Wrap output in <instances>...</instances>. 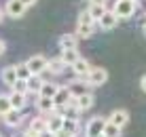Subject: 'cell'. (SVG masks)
Instances as JSON below:
<instances>
[{
	"label": "cell",
	"mask_w": 146,
	"mask_h": 137,
	"mask_svg": "<svg viewBox=\"0 0 146 137\" xmlns=\"http://www.w3.org/2000/svg\"><path fill=\"white\" fill-rule=\"evenodd\" d=\"M78 23H98V21H95L91 15H89V11H85V13L78 15Z\"/></svg>",
	"instance_id": "30"
},
{
	"label": "cell",
	"mask_w": 146,
	"mask_h": 137,
	"mask_svg": "<svg viewBox=\"0 0 146 137\" xmlns=\"http://www.w3.org/2000/svg\"><path fill=\"white\" fill-rule=\"evenodd\" d=\"M85 80H87L89 87H102L108 80V72L104 68H91V72L85 76Z\"/></svg>",
	"instance_id": "3"
},
{
	"label": "cell",
	"mask_w": 146,
	"mask_h": 137,
	"mask_svg": "<svg viewBox=\"0 0 146 137\" xmlns=\"http://www.w3.org/2000/svg\"><path fill=\"white\" fill-rule=\"evenodd\" d=\"M4 51H7V42H4V40H0V55H2Z\"/></svg>",
	"instance_id": "34"
},
{
	"label": "cell",
	"mask_w": 146,
	"mask_h": 137,
	"mask_svg": "<svg viewBox=\"0 0 146 137\" xmlns=\"http://www.w3.org/2000/svg\"><path fill=\"white\" fill-rule=\"evenodd\" d=\"M26 63H28V68L32 70V74H42L44 70H47L49 59L44 57V55H34V57H30Z\"/></svg>",
	"instance_id": "4"
},
{
	"label": "cell",
	"mask_w": 146,
	"mask_h": 137,
	"mask_svg": "<svg viewBox=\"0 0 146 137\" xmlns=\"http://www.w3.org/2000/svg\"><path fill=\"white\" fill-rule=\"evenodd\" d=\"M13 91H17V93H30V89H28V80H21V78H17L15 80V84H13Z\"/></svg>",
	"instance_id": "29"
},
{
	"label": "cell",
	"mask_w": 146,
	"mask_h": 137,
	"mask_svg": "<svg viewBox=\"0 0 146 137\" xmlns=\"http://www.w3.org/2000/svg\"><path fill=\"white\" fill-rule=\"evenodd\" d=\"M140 87H142V91L146 93V76H142V80H140Z\"/></svg>",
	"instance_id": "33"
},
{
	"label": "cell",
	"mask_w": 146,
	"mask_h": 137,
	"mask_svg": "<svg viewBox=\"0 0 146 137\" xmlns=\"http://www.w3.org/2000/svg\"><path fill=\"white\" fill-rule=\"evenodd\" d=\"M53 101H55V105H57V108H64V105H68L70 101H72L70 89H68V87H59V91H57V95L53 97Z\"/></svg>",
	"instance_id": "12"
},
{
	"label": "cell",
	"mask_w": 146,
	"mask_h": 137,
	"mask_svg": "<svg viewBox=\"0 0 146 137\" xmlns=\"http://www.w3.org/2000/svg\"><path fill=\"white\" fill-rule=\"evenodd\" d=\"M142 32H144V36H146V21H144V25H142Z\"/></svg>",
	"instance_id": "38"
},
{
	"label": "cell",
	"mask_w": 146,
	"mask_h": 137,
	"mask_svg": "<svg viewBox=\"0 0 146 137\" xmlns=\"http://www.w3.org/2000/svg\"><path fill=\"white\" fill-rule=\"evenodd\" d=\"M23 137H40V133H34L32 129H28V131H26V135H23Z\"/></svg>",
	"instance_id": "31"
},
{
	"label": "cell",
	"mask_w": 146,
	"mask_h": 137,
	"mask_svg": "<svg viewBox=\"0 0 146 137\" xmlns=\"http://www.w3.org/2000/svg\"><path fill=\"white\" fill-rule=\"evenodd\" d=\"M104 13H106V4H91V7H89V15H91L95 21H98Z\"/></svg>",
	"instance_id": "25"
},
{
	"label": "cell",
	"mask_w": 146,
	"mask_h": 137,
	"mask_svg": "<svg viewBox=\"0 0 146 137\" xmlns=\"http://www.w3.org/2000/svg\"><path fill=\"white\" fill-rule=\"evenodd\" d=\"M15 80H17V70H15V65H9V68L2 70V82L9 84V87H13Z\"/></svg>",
	"instance_id": "19"
},
{
	"label": "cell",
	"mask_w": 146,
	"mask_h": 137,
	"mask_svg": "<svg viewBox=\"0 0 146 137\" xmlns=\"http://www.w3.org/2000/svg\"><path fill=\"white\" fill-rule=\"evenodd\" d=\"M76 47H78L76 34H64V36H59V49L62 51H70V49H76Z\"/></svg>",
	"instance_id": "10"
},
{
	"label": "cell",
	"mask_w": 146,
	"mask_h": 137,
	"mask_svg": "<svg viewBox=\"0 0 146 137\" xmlns=\"http://www.w3.org/2000/svg\"><path fill=\"white\" fill-rule=\"evenodd\" d=\"M108 120L112 124H117L119 129H123V126L127 124V120H129V112L127 110H112V114L108 116Z\"/></svg>",
	"instance_id": "7"
},
{
	"label": "cell",
	"mask_w": 146,
	"mask_h": 137,
	"mask_svg": "<svg viewBox=\"0 0 146 137\" xmlns=\"http://www.w3.org/2000/svg\"><path fill=\"white\" fill-rule=\"evenodd\" d=\"M55 137H74V135L66 133V131H59V133H55Z\"/></svg>",
	"instance_id": "32"
},
{
	"label": "cell",
	"mask_w": 146,
	"mask_h": 137,
	"mask_svg": "<svg viewBox=\"0 0 146 137\" xmlns=\"http://www.w3.org/2000/svg\"><path fill=\"white\" fill-rule=\"evenodd\" d=\"M104 135H106V137H121V129L108 120V123H106V129H104Z\"/></svg>",
	"instance_id": "27"
},
{
	"label": "cell",
	"mask_w": 146,
	"mask_h": 137,
	"mask_svg": "<svg viewBox=\"0 0 146 137\" xmlns=\"http://www.w3.org/2000/svg\"><path fill=\"white\" fill-rule=\"evenodd\" d=\"M106 123H108V118H104V116H95V118H91V120L87 123L85 135H87V137H100V135H104Z\"/></svg>",
	"instance_id": "2"
},
{
	"label": "cell",
	"mask_w": 146,
	"mask_h": 137,
	"mask_svg": "<svg viewBox=\"0 0 146 137\" xmlns=\"http://www.w3.org/2000/svg\"><path fill=\"white\" fill-rule=\"evenodd\" d=\"M47 70L51 74H62L64 70H66V63H64V59L62 57H55V59H49V63H47ZM44 70V72H47Z\"/></svg>",
	"instance_id": "16"
},
{
	"label": "cell",
	"mask_w": 146,
	"mask_h": 137,
	"mask_svg": "<svg viewBox=\"0 0 146 137\" xmlns=\"http://www.w3.org/2000/svg\"><path fill=\"white\" fill-rule=\"evenodd\" d=\"M59 57L64 59V63H66V65H72V63L80 57V55H78L76 49H70V51H62V55H59Z\"/></svg>",
	"instance_id": "23"
},
{
	"label": "cell",
	"mask_w": 146,
	"mask_h": 137,
	"mask_svg": "<svg viewBox=\"0 0 146 137\" xmlns=\"http://www.w3.org/2000/svg\"><path fill=\"white\" fill-rule=\"evenodd\" d=\"M89 84H87V80H72V82L68 84V89H70V95H72L74 99L80 97V95H85V93H89Z\"/></svg>",
	"instance_id": "9"
},
{
	"label": "cell",
	"mask_w": 146,
	"mask_h": 137,
	"mask_svg": "<svg viewBox=\"0 0 146 137\" xmlns=\"http://www.w3.org/2000/svg\"><path fill=\"white\" fill-rule=\"evenodd\" d=\"M36 108L40 110V112H55V110H57V105H55V101L51 99V97H40L38 99V103H36Z\"/></svg>",
	"instance_id": "17"
},
{
	"label": "cell",
	"mask_w": 146,
	"mask_h": 137,
	"mask_svg": "<svg viewBox=\"0 0 146 137\" xmlns=\"http://www.w3.org/2000/svg\"><path fill=\"white\" fill-rule=\"evenodd\" d=\"M2 17H4V13H2V9H0V23H2Z\"/></svg>",
	"instance_id": "39"
},
{
	"label": "cell",
	"mask_w": 146,
	"mask_h": 137,
	"mask_svg": "<svg viewBox=\"0 0 146 137\" xmlns=\"http://www.w3.org/2000/svg\"><path fill=\"white\" fill-rule=\"evenodd\" d=\"M135 2H138V4H140V2H146V0H135Z\"/></svg>",
	"instance_id": "40"
},
{
	"label": "cell",
	"mask_w": 146,
	"mask_h": 137,
	"mask_svg": "<svg viewBox=\"0 0 146 137\" xmlns=\"http://www.w3.org/2000/svg\"><path fill=\"white\" fill-rule=\"evenodd\" d=\"M93 95L91 93H85V95H80V97H76V105L80 108V112H87V110H91V105H93Z\"/></svg>",
	"instance_id": "18"
},
{
	"label": "cell",
	"mask_w": 146,
	"mask_h": 137,
	"mask_svg": "<svg viewBox=\"0 0 146 137\" xmlns=\"http://www.w3.org/2000/svg\"><path fill=\"white\" fill-rule=\"evenodd\" d=\"M117 23H119V17L114 15V11H106L98 19V25L104 30V32H110L112 28H117Z\"/></svg>",
	"instance_id": "5"
},
{
	"label": "cell",
	"mask_w": 146,
	"mask_h": 137,
	"mask_svg": "<svg viewBox=\"0 0 146 137\" xmlns=\"http://www.w3.org/2000/svg\"><path fill=\"white\" fill-rule=\"evenodd\" d=\"M2 118H4V124H7V126L15 129V126H19V124H21L23 116H21V112H19V110H9V112L2 116Z\"/></svg>",
	"instance_id": "11"
},
{
	"label": "cell",
	"mask_w": 146,
	"mask_h": 137,
	"mask_svg": "<svg viewBox=\"0 0 146 137\" xmlns=\"http://www.w3.org/2000/svg\"><path fill=\"white\" fill-rule=\"evenodd\" d=\"M9 110H13L11 105V99H9V95H0V116H4L9 112Z\"/></svg>",
	"instance_id": "28"
},
{
	"label": "cell",
	"mask_w": 146,
	"mask_h": 137,
	"mask_svg": "<svg viewBox=\"0 0 146 137\" xmlns=\"http://www.w3.org/2000/svg\"><path fill=\"white\" fill-rule=\"evenodd\" d=\"M135 9H138V2H135V0H117V4H114V15H117L119 19H129V17H133Z\"/></svg>",
	"instance_id": "1"
},
{
	"label": "cell",
	"mask_w": 146,
	"mask_h": 137,
	"mask_svg": "<svg viewBox=\"0 0 146 137\" xmlns=\"http://www.w3.org/2000/svg\"><path fill=\"white\" fill-rule=\"evenodd\" d=\"M108 0H91V4H106Z\"/></svg>",
	"instance_id": "37"
},
{
	"label": "cell",
	"mask_w": 146,
	"mask_h": 137,
	"mask_svg": "<svg viewBox=\"0 0 146 137\" xmlns=\"http://www.w3.org/2000/svg\"><path fill=\"white\" fill-rule=\"evenodd\" d=\"M21 2H23V4H26V7H32V4H36V2H38V0H21Z\"/></svg>",
	"instance_id": "35"
},
{
	"label": "cell",
	"mask_w": 146,
	"mask_h": 137,
	"mask_svg": "<svg viewBox=\"0 0 146 137\" xmlns=\"http://www.w3.org/2000/svg\"><path fill=\"white\" fill-rule=\"evenodd\" d=\"M9 99H11L13 110H19V112H21V110L26 108V93H17V91H13V93L9 95Z\"/></svg>",
	"instance_id": "15"
},
{
	"label": "cell",
	"mask_w": 146,
	"mask_h": 137,
	"mask_svg": "<svg viewBox=\"0 0 146 137\" xmlns=\"http://www.w3.org/2000/svg\"><path fill=\"white\" fill-rule=\"evenodd\" d=\"M47 124H49V131L51 133H59L64 129V116L62 112H51V116L47 118Z\"/></svg>",
	"instance_id": "8"
},
{
	"label": "cell",
	"mask_w": 146,
	"mask_h": 137,
	"mask_svg": "<svg viewBox=\"0 0 146 137\" xmlns=\"http://www.w3.org/2000/svg\"><path fill=\"white\" fill-rule=\"evenodd\" d=\"M57 91H59V84H55V82H44L42 84V89H40V97H55L57 95Z\"/></svg>",
	"instance_id": "21"
},
{
	"label": "cell",
	"mask_w": 146,
	"mask_h": 137,
	"mask_svg": "<svg viewBox=\"0 0 146 137\" xmlns=\"http://www.w3.org/2000/svg\"><path fill=\"white\" fill-rule=\"evenodd\" d=\"M30 129H32L34 133H44V131H49L47 118H32V123H30Z\"/></svg>",
	"instance_id": "22"
},
{
	"label": "cell",
	"mask_w": 146,
	"mask_h": 137,
	"mask_svg": "<svg viewBox=\"0 0 146 137\" xmlns=\"http://www.w3.org/2000/svg\"><path fill=\"white\" fill-rule=\"evenodd\" d=\"M100 137H106V135H100Z\"/></svg>",
	"instance_id": "41"
},
{
	"label": "cell",
	"mask_w": 146,
	"mask_h": 137,
	"mask_svg": "<svg viewBox=\"0 0 146 137\" xmlns=\"http://www.w3.org/2000/svg\"><path fill=\"white\" fill-rule=\"evenodd\" d=\"M40 137H55V133H51V131H44V133H40Z\"/></svg>",
	"instance_id": "36"
},
{
	"label": "cell",
	"mask_w": 146,
	"mask_h": 137,
	"mask_svg": "<svg viewBox=\"0 0 146 137\" xmlns=\"http://www.w3.org/2000/svg\"><path fill=\"white\" fill-rule=\"evenodd\" d=\"M42 84H44V80L40 78V74H32V76L28 78V89H30V93H40Z\"/></svg>",
	"instance_id": "20"
},
{
	"label": "cell",
	"mask_w": 146,
	"mask_h": 137,
	"mask_svg": "<svg viewBox=\"0 0 146 137\" xmlns=\"http://www.w3.org/2000/svg\"><path fill=\"white\" fill-rule=\"evenodd\" d=\"M98 23H76V36L78 38H91L95 34Z\"/></svg>",
	"instance_id": "14"
},
{
	"label": "cell",
	"mask_w": 146,
	"mask_h": 137,
	"mask_svg": "<svg viewBox=\"0 0 146 137\" xmlns=\"http://www.w3.org/2000/svg\"><path fill=\"white\" fill-rule=\"evenodd\" d=\"M62 131H66V133H70V135H76V131H78V120L64 118V129H62Z\"/></svg>",
	"instance_id": "26"
},
{
	"label": "cell",
	"mask_w": 146,
	"mask_h": 137,
	"mask_svg": "<svg viewBox=\"0 0 146 137\" xmlns=\"http://www.w3.org/2000/svg\"><path fill=\"white\" fill-rule=\"evenodd\" d=\"M15 70H17V78H21V80H28L32 76V70L28 68V63H17Z\"/></svg>",
	"instance_id": "24"
},
{
	"label": "cell",
	"mask_w": 146,
	"mask_h": 137,
	"mask_svg": "<svg viewBox=\"0 0 146 137\" xmlns=\"http://www.w3.org/2000/svg\"><path fill=\"white\" fill-rule=\"evenodd\" d=\"M70 68L74 70V74L83 76V78H85V76H87L89 72H91V65H89V61H87V59H83V57H78L76 61H74L72 65H70Z\"/></svg>",
	"instance_id": "13"
},
{
	"label": "cell",
	"mask_w": 146,
	"mask_h": 137,
	"mask_svg": "<svg viewBox=\"0 0 146 137\" xmlns=\"http://www.w3.org/2000/svg\"><path fill=\"white\" fill-rule=\"evenodd\" d=\"M26 9H28V7L21 2V0H9V2H7V9H4V11L11 15L13 19H19V17H23Z\"/></svg>",
	"instance_id": "6"
}]
</instances>
